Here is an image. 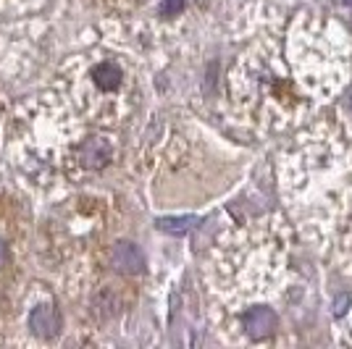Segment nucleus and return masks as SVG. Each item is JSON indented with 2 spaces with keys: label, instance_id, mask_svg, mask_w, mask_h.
Returning a JSON list of instances; mask_svg holds the SVG:
<instances>
[{
  "label": "nucleus",
  "instance_id": "nucleus-1",
  "mask_svg": "<svg viewBox=\"0 0 352 349\" xmlns=\"http://www.w3.org/2000/svg\"><path fill=\"white\" fill-rule=\"evenodd\" d=\"M111 265H113L116 273L134 276V273L145 271V255H142V249L137 247L134 242H118L111 249Z\"/></svg>",
  "mask_w": 352,
  "mask_h": 349
},
{
  "label": "nucleus",
  "instance_id": "nucleus-2",
  "mask_svg": "<svg viewBox=\"0 0 352 349\" xmlns=\"http://www.w3.org/2000/svg\"><path fill=\"white\" fill-rule=\"evenodd\" d=\"M60 326H63L60 313L53 305H37L30 313L32 334L40 336V339H53V336H58Z\"/></svg>",
  "mask_w": 352,
  "mask_h": 349
},
{
  "label": "nucleus",
  "instance_id": "nucleus-3",
  "mask_svg": "<svg viewBox=\"0 0 352 349\" xmlns=\"http://www.w3.org/2000/svg\"><path fill=\"white\" fill-rule=\"evenodd\" d=\"M79 158H82V163H85L87 168L100 171V168H105V166L111 163V158H113V147H111V142L103 139V137H92V139H87L85 145L79 147Z\"/></svg>",
  "mask_w": 352,
  "mask_h": 349
},
{
  "label": "nucleus",
  "instance_id": "nucleus-4",
  "mask_svg": "<svg viewBox=\"0 0 352 349\" xmlns=\"http://www.w3.org/2000/svg\"><path fill=\"white\" fill-rule=\"evenodd\" d=\"M242 323L252 339H263L276 328V313L271 307H250L242 315Z\"/></svg>",
  "mask_w": 352,
  "mask_h": 349
},
{
  "label": "nucleus",
  "instance_id": "nucleus-5",
  "mask_svg": "<svg viewBox=\"0 0 352 349\" xmlns=\"http://www.w3.org/2000/svg\"><path fill=\"white\" fill-rule=\"evenodd\" d=\"M92 82L98 85V89L103 92H113L121 85V69H118L113 60H103L92 69Z\"/></svg>",
  "mask_w": 352,
  "mask_h": 349
},
{
  "label": "nucleus",
  "instance_id": "nucleus-6",
  "mask_svg": "<svg viewBox=\"0 0 352 349\" xmlns=\"http://www.w3.org/2000/svg\"><path fill=\"white\" fill-rule=\"evenodd\" d=\"M155 226L161 229V232L171 234V236H184V234H190L195 226H197V218L195 216H174V218H158L155 221Z\"/></svg>",
  "mask_w": 352,
  "mask_h": 349
},
{
  "label": "nucleus",
  "instance_id": "nucleus-7",
  "mask_svg": "<svg viewBox=\"0 0 352 349\" xmlns=\"http://www.w3.org/2000/svg\"><path fill=\"white\" fill-rule=\"evenodd\" d=\"M187 5V0H161V14L163 16H174L182 14V8Z\"/></svg>",
  "mask_w": 352,
  "mask_h": 349
},
{
  "label": "nucleus",
  "instance_id": "nucleus-8",
  "mask_svg": "<svg viewBox=\"0 0 352 349\" xmlns=\"http://www.w3.org/2000/svg\"><path fill=\"white\" fill-rule=\"evenodd\" d=\"M350 302H352L350 294H342V297L337 300V307H334V313H337V315H344V313H347V305H350Z\"/></svg>",
  "mask_w": 352,
  "mask_h": 349
},
{
  "label": "nucleus",
  "instance_id": "nucleus-9",
  "mask_svg": "<svg viewBox=\"0 0 352 349\" xmlns=\"http://www.w3.org/2000/svg\"><path fill=\"white\" fill-rule=\"evenodd\" d=\"M6 255H8V247H6V242L0 239V265L6 262Z\"/></svg>",
  "mask_w": 352,
  "mask_h": 349
},
{
  "label": "nucleus",
  "instance_id": "nucleus-10",
  "mask_svg": "<svg viewBox=\"0 0 352 349\" xmlns=\"http://www.w3.org/2000/svg\"><path fill=\"white\" fill-rule=\"evenodd\" d=\"M347 111L352 113V92H350V98H347Z\"/></svg>",
  "mask_w": 352,
  "mask_h": 349
},
{
  "label": "nucleus",
  "instance_id": "nucleus-11",
  "mask_svg": "<svg viewBox=\"0 0 352 349\" xmlns=\"http://www.w3.org/2000/svg\"><path fill=\"white\" fill-rule=\"evenodd\" d=\"M344 3H347V5H352V0H344Z\"/></svg>",
  "mask_w": 352,
  "mask_h": 349
}]
</instances>
